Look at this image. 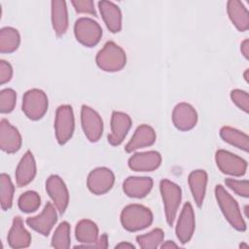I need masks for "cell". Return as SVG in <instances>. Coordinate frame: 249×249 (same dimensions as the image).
<instances>
[{"label":"cell","instance_id":"6da1fadb","mask_svg":"<svg viewBox=\"0 0 249 249\" xmlns=\"http://www.w3.org/2000/svg\"><path fill=\"white\" fill-rule=\"evenodd\" d=\"M215 197L223 215L231 226L239 231H246V223L242 217L238 203L222 185L216 186Z\"/></svg>","mask_w":249,"mask_h":249},{"label":"cell","instance_id":"7a4b0ae2","mask_svg":"<svg viewBox=\"0 0 249 249\" xmlns=\"http://www.w3.org/2000/svg\"><path fill=\"white\" fill-rule=\"evenodd\" d=\"M121 223L128 231H138L153 223L152 211L141 204H128L121 212Z\"/></svg>","mask_w":249,"mask_h":249},{"label":"cell","instance_id":"3957f363","mask_svg":"<svg viewBox=\"0 0 249 249\" xmlns=\"http://www.w3.org/2000/svg\"><path fill=\"white\" fill-rule=\"evenodd\" d=\"M95 62L97 66L105 72H117L124 67L126 55L119 45L109 41L97 53Z\"/></svg>","mask_w":249,"mask_h":249},{"label":"cell","instance_id":"277c9868","mask_svg":"<svg viewBox=\"0 0 249 249\" xmlns=\"http://www.w3.org/2000/svg\"><path fill=\"white\" fill-rule=\"evenodd\" d=\"M160 191L164 205L166 222L169 226H173L182 199V190L174 182L162 179L160 182Z\"/></svg>","mask_w":249,"mask_h":249},{"label":"cell","instance_id":"5b68a950","mask_svg":"<svg viewBox=\"0 0 249 249\" xmlns=\"http://www.w3.org/2000/svg\"><path fill=\"white\" fill-rule=\"evenodd\" d=\"M48 96L42 89H32L23 94L22 112L32 121H38L43 118L48 111Z\"/></svg>","mask_w":249,"mask_h":249},{"label":"cell","instance_id":"8992f818","mask_svg":"<svg viewBox=\"0 0 249 249\" xmlns=\"http://www.w3.org/2000/svg\"><path fill=\"white\" fill-rule=\"evenodd\" d=\"M74 34L78 42L91 48L99 43L102 37V29L98 22L92 18H80L74 24Z\"/></svg>","mask_w":249,"mask_h":249},{"label":"cell","instance_id":"52a82bcc","mask_svg":"<svg viewBox=\"0 0 249 249\" xmlns=\"http://www.w3.org/2000/svg\"><path fill=\"white\" fill-rule=\"evenodd\" d=\"M75 119L70 105H60L56 109L54 119V132L58 144H65L73 135Z\"/></svg>","mask_w":249,"mask_h":249},{"label":"cell","instance_id":"ba28073f","mask_svg":"<svg viewBox=\"0 0 249 249\" xmlns=\"http://www.w3.org/2000/svg\"><path fill=\"white\" fill-rule=\"evenodd\" d=\"M215 160L218 168L224 174L240 177L246 173V160L229 151L218 150L215 155Z\"/></svg>","mask_w":249,"mask_h":249},{"label":"cell","instance_id":"9c48e42d","mask_svg":"<svg viewBox=\"0 0 249 249\" xmlns=\"http://www.w3.org/2000/svg\"><path fill=\"white\" fill-rule=\"evenodd\" d=\"M81 124L86 137L90 142H97L103 132V121L100 115L89 106L81 108Z\"/></svg>","mask_w":249,"mask_h":249},{"label":"cell","instance_id":"30bf717a","mask_svg":"<svg viewBox=\"0 0 249 249\" xmlns=\"http://www.w3.org/2000/svg\"><path fill=\"white\" fill-rule=\"evenodd\" d=\"M115 183L113 171L107 167L92 169L87 179V186L90 193L99 196L109 192Z\"/></svg>","mask_w":249,"mask_h":249},{"label":"cell","instance_id":"8fae6325","mask_svg":"<svg viewBox=\"0 0 249 249\" xmlns=\"http://www.w3.org/2000/svg\"><path fill=\"white\" fill-rule=\"evenodd\" d=\"M46 191L57 211L63 214L69 203V193L64 181L58 175H51L46 181Z\"/></svg>","mask_w":249,"mask_h":249},{"label":"cell","instance_id":"7c38bea8","mask_svg":"<svg viewBox=\"0 0 249 249\" xmlns=\"http://www.w3.org/2000/svg\"><path fill=\"white\" fill-rule=\"evenodd\" d=\"M56 222L57 214L55 206H53L51 202H48L45 205L43 211L39 215L28 217L26 219L27 226L44 236H48L50 234Z\"/></svg>","mask_w":249,"mask_h":249},{"label":"cell","instance_id":"4fadbf2b","mask_svg":"<svg viewBox=\"0 0 249 249\" xmlns=\"http://www.w3.org/2000/svg\"><path fill=\"white\" fill-rule=\"evenodd\" d=\"M195 228L196 220L193 206L190 202H186L179 215L175 228L176 236L182 244H185L191 240L195 231Z\"/></svg>","mask_w":249,"mask_h":249},{"label":"cell","instance_id":"5bb4252c","mask_svg":"<svg viewBox=\"0 0 249 249\" xmlns=\"http://www.w3.org/2000/svg\"><path fill=\"white\" fill-rule=\"evenodd\" d=\"M172 123L181 131L191 130L197 123V113L191 104L178 103L172 111Z\"/></svg>","mask_w":249,"mask_h":249},{"label":"cell","instance_id":"9a60e30c","mask_svg":"<svg viewBox=\"0 0 249 249\" xmlns=\"http://www.w3.org/2000/svg\"><path fill=\"white\" fill-rule=\"evenodd\" d=\"M130 127V117L124 112L114 111L111 117V133L108 135V142L112 146L120 145L124 140Z\"/></svg>","mask_w":249,"mask_h":249},{"label":"cell","instance_id":"2e32d148","mask_svg":"<svg viewBox=\"0 0 249 249\" xmlns=\"http://www.w3.org/2000/svg\"><path fill=\"white\" fill-rule=\"evenodd\" d=\"M161 163V156L157 151L135 153L128 160V167L137 172L156 170Z\"/></svg>","mask_w":249,"mask_h":249},{"label":"cell","instance_id":"e0dca14e","mask_svg":"<svg viewBox=\"0 0 249 249\" xmlns=\"http://www.w3.org/2000/svg\"><path fill=\"white\" fill-rule=\"evenodd\" d=\"M22 139L18 130L6 119L0 122V148L8 154L18 152L21 147Z\"/></svg>","mask_w":249,"mask_h":249},{"label":"cell","instance_id":"ac0fdd59","mask_svg":"<svg viewBox=\"0 0 249 249\" xmlns=\"http://www.w3.org/2000/svg\"><path fill=\"white\" fill-rule=\"evenodd\" d=\"M75 236L76 239L82 243V245H77L75 248H93L98 240V227L93 221L83 219L76 225Z\"/></svg>","mask_w":249,"mask_h":249},{"label":"cell","instance_id":"d6986e66","mask_svg":"<svg viewBox=\"0 0 249 249\" xmlns=\"http://www.w3.org/2000/svg\"><path fill=\"white\" fill-rule=\"evenodd\" d=\"M153 188V179L151 177H127L123 183V191L129 197L142 198L146 196Z\"/></svg>","mask_w":249,"mask_h":249},{"label":"cell","instance_id":"ffe728a7","mask_svg":"<svg viewBox=\"0 0 249 249\" xmlns=\"http://www.w3.org/2000/svg\"><path fill=\"white\" fill-rule=\"evenodd\" d=\"M156 132L154 128L148 124L139 125L131 139L125 145L124 150L126 153H132L138 149L152 146L156 141Z\"/></svg>","mask_w":249,"mask_h":249},{"label":"cell","instance_id":"44dd1931","mask_svg":"<svg viewBox=\"0 0 249 249\" xmlns=\"http://www.w3.org/2000/svg\"><path fill=\"white\" fill-rule=\"evenodd\" d=\"M16 183L18 187H24L31 183L36 175V162L33 154L26 151L16 169Z\"/></svg>","mask_w":249,"mask_h":249},{"label":"cell","instance_id":"7402d4cb","mask_svg":"<svg viewBox=\"0 0 249 249\" xmlns=\"http://www.w3.org/2000/svg\"><path fill=\"white\" fill-rule=\"evenodd\" d=\"M98 8L101 17L112 33H118L122 29V12L120 8L111 1H99Z\"/></svg>","mask_w":249,"mask_h":249},{"label":"cell","instance_id":"603a6c76","mask_svg":"<svg viewBox=\"0 0 249 249\" xmlns=\"http://www.w3.org/2000/svg\"><path fill=\"white\" fill-rule=\"evenodd\" d=\"M8 243L10 247L15 249L26 248L31 243V235L24 228L22 219L19 216H16L13 220L12 227L8 233Z\"/></svg>","mask_w":249,"mask_h":249},{"label":"cell","instance_id":"cb8c5ba5","mask_svg":"<svg viewBox=\"0 0 249 249\" xmlns=\"http://www.w3.org/2000/svg\"><path fill=\"white\" fill-rule=\"evenodd\" d=\"M227 12L232 24L237 30L243 32L249 28V13L239 0H230L227 3Z\"/></svg>","mask_w":249,"mask_h":249},{"label":"cell","instance_id":"d4e9b609","mask_svg":"<svg viewBox=\"0 0 249 249\" xmlns=\"http://www.w3.org/2000/svg\"><path fill=\"white\" fill-rule=\"evenodd\" d=\"M188 183L192 192L195 202L198 207L203 203L206 185H207V173L203 169H196L192 171L188 177Z\"/></svg>","mask_w":249,"mask_h":249},{"label":"cell","instance_id":"484cf974","mask_svg":"<svg viewBox=\"0 0 249 249\" xmlns=\"http://www.w3.org/2000/svg\"><path fill=\"white\" fill-rule=\"evenodd\" d=\"M52 5V24L57 36L63 35L68 28V11L66 2L53 0Z\"/></svg>","mask_w":249,"mask_h":249},{"label":"cell","instance_id":"4316f807","mask_svg":"<svg viewBox=\"0 0 249 249\" xmlns=\"http://www.w3.org/2000/svg\"><path fill=\"white\" fill-rule=\"evenodd\" d=\"M220 136L227 143L244 152L249 151V137L246 133L231 126H223L220 129Z\"/></svg>","mask_w":249,"mask_h":249},{"label":"cell","instance_id":"83f0119b","mask_svg":"<svg viewBox=\"0 0 249 249\" xmlns=\"http://www.w3.org/2000/svg\"><path fill=\"white\" fill-rule=\"evenodd\" d=\"M20 43L18 31L11 26H6L0 30V52L10 53L18 50Z\"/></svg>","mask_w":249,"mask_h":249},{"label":"cell","instance_id":"f1b7e54d","mask_svg":"<svg viewBox=\"0 0 249 249\" xmlns=\"http://www.w3.org/2000/svg\"><path fill=\"white\" fill-rule=\"evenodd\" d=\"M14 192L15 187L10 176L2 173L0 175V203L3 210H8L12 207Z\"/></svg>","mask_w":249,"mask_h":249},{"label":"cell","instance_id":"f546056e","mask_svg":"<svg viewBox=\"0 0 249 249\" xmlns=\"http://www.w3.org/2000/svg\"><path fill=\"white\" fill-rule=\"evenodd\" d=\"M164 232L161 229H154L153 231L136 236V242L143 249H156L163 241Z\"/></svg>","mask_w":249,"mask_h":249},{"label":"cell","instance_id":"4dcf8cb0","mask_svg":"<svg viewBox=\"0 0 249 249\" xmlns=\"http://www.w3.org/2000/svg\"><path fill=\"white\" fill-rule=\"evenodd\" d=\"M70 225L61 222L53 234L52 246L56 249H67L70 247Z\"/></svg>","mask_w":249,"mask_h":249},{"label":"cell","instance_id":"1f68e13d","mask_svg":"<svg viewBox=\"0 0 249 249\" xmlns=\"http://www.w3.org/2000/svg\"><path fill=\"white\" fill-rule=\"evenodd\" d=\"M18 205L22 212L31 213L40 207L41 197L38 193L34 191H27L18 197Z\"/></svg>","mask_w":249,"mask_h":249},{"label":"cell","instance_id":"d6a6232c","mask_svg":"<svg viewBox=\"0 0 249 249\" xmlns=\"http://www.w3.org/2000/svg\"><path fill=\"white\" fill-rule=\"evenodd\" d=\"M17 102V93L12 89H4L0 91V112L2 114L11 113Z\"/></svg>","mask_w":249,"mask_h":249},{"label":"cell","instance_id":"836d02e7","mask_svg":"<svg viewBox=\"0 0 249 249\" xmlns=\"http://www.w3.org/2000/svg\"><path fill=\"white\" fill-rule=\"evenodd\" d=\"M225 184L236 195L243 197L249 196V183L247 180H236L232 178H227L225 180Z\"/></svg>","mask_w":249,"mask_h":249},{"label":"cell","instance_id":"e575fe53","mask_svg":"<svg viewBox=\"0 0 249 249\" xmlns=\"http://www.w3.org/2000/svg\"><path fill=\"white\" fill-rule=\"evenodd\" d=\"M231 99L239 109L245 113L249 112V96L246 91L241 89H233L231 91Z\"/></svg>","mask_w":249,"mask_h":249},{"label":"cell","instance_id":"d590c367","mask_svg":"<svg viewBox=\"0 0 249 249\" xmlns=\"http://www.w3.org/2000/svg\"><path fill=\"white\" fill-rule=\"evenodd\" d=\"M75 11L79 14H89L96 16L94 3L91 0H73L71 1Z\"/></svg>","mask_w":249,"mask_h":249},{"label":"cell","instance_id":"8d00e7d4","mask_svg":"<svg viewBox=\"0 0 249 249\" xmlns=\"http://www.w3.org/2000/svg\"><path fill=\"white\" fill-rule=\"evenodd\" d=\"M13 77V67L6 60H0V84L4 85L11 81Z\"/></svg>","mask_w":249,"mask_h":249},{"label":"cell","instance_id":"74e56055","mask_svg":"<svg viewBox=\"0 0 249 249\" xmlns=\"http://www.w3.org/2000/svg\"><path fill=\"white\" fill-rule=\"evenodd\" d=\"M108 247V238L107 234L103 233L95 243V248H107Z\"/></svg>","mask_w":249,"mask_h":249},{"label":"cell","instance_id":"f35d334b","mask_svg":"<svg viewBox=\"0 0 249 249\" xmlns=\"http://www.w3.org/2000/svg\"><path fill=\"white\" fill-rule=\"evenodd\" d=\"M240 51H241V53L243 54V56L248 59L249 58V40L248 39H245L241 45H240Z\"/></svg>","mask_w":249,"mask_h":249},{"label":"cell","instance_id":"ab89813d","mask_svg":"<svg viewBox=\"0 0 249 249\" xmlns=\"http://www.w3.org/2000/svg\"><path fill=\"white\" fill-rule=\"evenodd\" d=\"M178 245L176 243H174L173 241H170V240H167L165 242H163L161 245H160V248H177Z\"/></svg>","mask_w":249,"mask_h":249},{"label":"cell","instance_id":"60d3db41","mask_svg":"<svg viewBox=\"0 0 249 249\" xmlns=\"http://www.w3.org/2000/svg\"><path fill=\"white\" fill-rule=\"evenodd\" d=\"M115 248H132V249H133V248H135V247H134V245L131 244V243H128V242H121V243L117 244Z\"/></svg>","mask_w":249,"mask_h":249},{"label":"cell","instance_id":"b9f144b4","mask_svg":"<svg viewBox=\"0 0 249 249\" xmlns=\"http://www.w3.org/2000/svg\"><path fill=\"white\" fill-rule=\"evenodd\" d=\"M244 79L246 82H248V69H246L244 72Z\"/></svg>","mask_w":249,"mask_h":249},{"label":"cell","instance_id":"7bdbcfd3","mask_svg":"<svg viewBox=\"0 0 249 249\" xmlns=\"http://www.w3.org/2000/svg\"><path fill=\"white\" fill-rule=\"evenodd\" d=\"M242 247H244V248H246V249H247V248H248V245H247V244H243V243H242V244H240V248H242Z\"/></svg>","mask_w":249,"mask_h":249}]
</instances>
